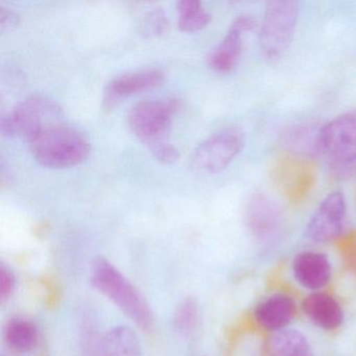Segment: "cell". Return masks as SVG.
Returning <instances> with one entry per match:
<instances>
[{"mask_svg": "<svg viewBox=\"0 0 356 356\" xmlns=\"http://www.w3.org/2000/svg\"><path fill=\"white\" fill-rule=\"evenodd\" d=\"M243 49L241 33L230 29L222 42L216 47L208 58V64L220 74L232 72L241 59Z\"/></svg>", "mask_w": 356, "mask_h": 356, "instance_id": "9a60e30c", "label": "cell"}, {"mask_svg": "<svg viewBox=\"0 0 356 356\" xmlns=\"http://www.w3.org/2000/svg\"><path fill=\"white\" fill-rule=\"evenodd\" d=\"M16 279L13 272L7 266H0V298L8 299L15 289Z\"/></svg>", "mask_w": 356, "mask_h": 356, "instance_id": "603a6c76", "label": "cell"}, {"mask_svg": "<svg viewBox=\"0 0 356 356\" xmlns=\"http://www.w3.org/2000/svg\"><path fill=\"white\" fill-rule=\"evenodd\" d=\"M178 102L145 101L133 106L129 112L128 124L133 134L152 147L168 140L172 116L178 109Z\"/></svg>", "mask_w": 356, "mask_h": 356, "instance_id": "5b68a950", "label": "cell"}, {"mask_svg": "<svg viewBox=\"0 0 356 356\" xmlns=\"http://www.w3.org/2000/svg\"><path fill=\"white\" fill-rule=\"evenodd\" d=\"M303 309L314 325L325 330L337 329L343 321V312L339 302L322 291L308 296L304 300Z\"/></svg>", "mask_w": 356, "mask_h": 356, "instance_id": "7c38bea8", "label": "cell"}, {"mask_svg": "<svg viewBox=\"0 0 356 356\" xmlns=\"http://www.w3.org/2000/svg\"><path fill=\"white\" fill-rule=\"evenodd\" d=\"M318 130H312V128H300L289 134L287 145H291L293 149L302 153L316 154L318 152Z\"/></svg>", "mask_w": 356, "mask_h": 356, "instance_id": "44dd1931", "label": "cell"}, {"mask_svg": "<svg viewBox=\"0 0 356 356\" xmlns=\"http://www.w3.org/2000/svg\"><path fill=\"white\" fill-rule=\"evenodd\" d=\"M296 280L303 287L316 291L322 289L331 278V264L325 254L304 252L293 262Z\"/></svg>", "mask_w": 356, "mask_h": 356, "instance_id": "30bf717a", "label": "cell"}, {"mask_svg": "<svg viewBox=\"0 0 356 356\" xmlns=\"http://www.w3.org/2000/svg\"><path fill=\"white\" fill-rule=\"evenodd\" d=\"M91 282L139 327L147 329L152 326L153 316L149 304L111 262L97 258L91 266Z\"/></svg>", "mask_w": 356, "mask_h": 356, "instance_id": "7a4b0ae2", "label": "cell"}, {"mask_svg": "<svg viewBox=\"0 0 356 356\" xmlns=\"http://www.w3.org/2000/svg\"><path fill=\"white\" fill-rule=\"evenodd\" d=\"M6 343L19 353L32 351L38 343V330L31 321L24 318H11L3 330Z\"/></svg>", "mask_w": 356, "mask_h": 356, "instance_id": "2e32d148", "label": "cell"}, {"mask_svg": "<svg viewBox=\"0 0 356 356\" xmlns=\"http://www.w3.org/2000/svg\"><path fill=\"white\" fill-rule=\"evenodd\" d=\"M19 24V16L8 9V8H0V26L3 31H12Z\"/></svg>", "mask_w": 356, "mask_h": 356, "instance_id": "cb8c5ba5", "label": "cell"}, {"mask_svg": "<svg viewBox=\"0 0 356 356\" xmlns=\"http://www.w3.org/2000/svg\"><path fill=\"white\" fill-rule=\"evenodd\" d=\"M298 16L299 6L293 0H270L266 3L258 40L268 61H278L291 47Z\"/></svg>", "mask_w": 356, "mask_h": 356, "instance_id": "277c9868", "label": "cell"}, {"mask_svg": "<svg viewBox=\"0 0 356 356\" xmlns=\"http://www.w3.org/2000/svg\"><path fill=\"white\" fill-rule=\"evenodd\" d=\"M149 151L153 154L154 157L158 161L164 164H172L178 161L180 158V153L175 145H172L170 141L159 143V145H154L149 147Z\"/></svg>", "mask_w": 356, "mask_h": 356, "instance_id": "7402d4cb", "label": "cell"}, {"mask_svg": "<svg viewBox=\"0 0 356 356\" xmlns=\"http://www.w3.org/2000/svg\"><path fill=\"white\" fill-rule=\"evenodd\" d=\"M200 312L197 302L186 299L178 306L174 316L175 328L185 337L193 334L199 326Z\"/></svg>", "mask_w": 356, "mask_h": 356, "instance_id": "d6986e66", "label": "cell"}, {"mask_svg": "<svg viewBox=\"0 0 356 356\" xmlns=\"http://www.w3.org/2000/svg\"><path fill=\"white\" fill-rule=\"evenodd\" d=\"M168 29V18L161 8L147 12L140 24V33L147 38L161 36Z\"/></svg>", "mask_w": 356, "mask_h": 356, "instance_id": "ffe728a7", "label": "cell"}, {"mask_svg": "<svg viewBox=\"0 0 356 356\" xmlns=\"http://www.w3.org/2000/svg\"><path fill=\"white\" fill-rule=\"evenodd\" d=\"M296 314V303L287 295L270 296L255 309V318L262 328L270 331L283 330Z\"/></svg>", "mask_w": 356, "mask_h": 356, "instance_id": "8fae6325", "label": "cell"}, {"mask_svg": "<svg viewBox=\"0 0 356 356\" xmlns=\"http://www.w3.org/2000/svg\"><path fill=\"white\" fill-rule=\"evenodd\" d=\"M245 134L239 128L222 129L208 137L191 156V168L202 174H218L241 153Z\"/></svg>", "mask_w": 356, "mask_h": 356, "instance_id": "8992f818", "label": "cell"}, {"mask_svg": "<svg viewBox=\"0 0 356 356\" xmlns=\"http://www.w3.org/2000/svg\"><path fill=\"white\" fill-rule=\"evenodd\" d=\"M90 356H141L140 341L130 327H114L95 343Z\"/></svg>", "mask_w": 356, "mask_h": 356, "instance_id": "4fadbf2b", "label": "cell"}, {"mask_svg": "<svg viewBox=\"0 0 356 356\" xmlns=\"http://www.w3.org/2000/svg\"><path fill=\"white\" fill-rule=\"evenodd\" d=\"M256 26H257V22H256L253 16L241 15L235 18L230 29H233V30L243 34V32L253 31L254 29H256Z\"/></svg>", "mask_w": 356, "mask_h": 356, "instance_id": "d4e9b609", "label": "cell"}, {"mask_svg": "<svg viewBox=\"0 0 356 356\" xmlns=\"http://www.w3.org/2000/svg\"><path fill=\"white\" fill-rule=\"evenodd\" d=\"M63 111L53 99L32 95L8 112L0 122V132L9 138L30 139L63 122Z\"/></svg>", "mask_w": 356, "mask_h": 356, "instance_id": "3957f363", "label": "cell"}, {"mask_svg": "<svg viewBox=\"0 0 356 356\" xmlns=\"http://www.w3.org/2000/svg\"><path fill=\"white\" fill-rule=\"evenodd\" d=\"M318 152L325 154L337 166H346L356 160V113L343 114L320 128Z\"/></svg>", "mask_w": 356, "mask_h": 356, "instance_id": "52a82bcc", "label": "cell"}, {"mask_svg": "<svg viewBox=\"0 0 356 356\" xmlns=\"http://www.w3.org/2000/svg\"><path fill=\"white\" fill-rule=\"evenodd\" d=\"M163 80V72L159 70H140L116 76L106 87L104 103L107 108L113 107L124 97L156 88Z\"/></svg>", "mask_w": 356, "mask_h": 356, "instance_id": "9c48e42d", "label": "cell"}, {"mask_svg": "<svg viewBox=\"0 0 356 356\" xmlns=\"http://www.w3.org/2000/svg\"><path fill=\"white\" fill-rule=\"evenodd\" d=\"M247 220L250 228L256 234L270 232L278 220V213L270 200L264 195H255L247 209Z\"/></svg>", "mask_w": 356, "mask_h": 356, "instance_id": "e0dca14e", "label": "cell"}, {"mask_svg": "<svg viewBox=\"0 0 356 356\" xmlns=\"http://www.w3.org/2000/svg\"><path fill=\"white\" fill-rule=\"evenodd\" d=\"M28 145L34 159L49 168L80 165L86 161L91 152L86 136L64 122L33 137Z\"/></svg>", "mask_w": 356, "mask_h": 356, "instance_id": "6da1fadb", "label": "cell"}, {"mask_svg": "<svg viewBox=\"0 0 356 356\" xmlns=\"http://www.w3.org/2000/svg\"><path fill=\"white\" fill-rule=\"evenodd\" d=\"M346 211V200L341 191L327 195L310 218L306 228V236L316 243L337 238L343 231Z\"/></svg>", "mask_w": 356, "mask_h": 356, "instance_id": "ba28073f", "label": "cell"}, {"mask_svg": "<svg viewBox=\"0 0 356 356\" xmlns=\"http://www.w3.org/2000/svg\"><path fill=\"white\" fill-rule=\"evenodd\" d=\"M178 12V26L182 32L203 30L211 20V16L205 11L199 0H182L179 3Z\"/></svg>", "mask_w": 356, "mask_h": 356, "instance_id": "ac0fdd59", "label": "cell"}, {"mask_svg": "<svg viewBox=\"0 0 356 356\" xmlns=\"http://www.w3.org/2000/svg\"><path fill=\"white\" fill-rule=\"evenodd\" d=\"M266 356H314L306 337L293 329L276 331L264 348Z\"/></svg>", "mask_w": 356, "mask_h": 356, "instance_id": "5bb4252c", "label": "cell"}]
</instances>
